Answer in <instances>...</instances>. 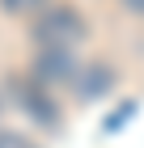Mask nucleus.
I'll return each mask as SVG.
<instances>
[{"label": "nucleus", "mask_w": 144, "mask_h": 148, "mask_svg": "<svg viewBox=\"0 0 144 148\" xmlns=\"http://www.w3.org/2000/svg\"><path fill=\"white\" fill-rule=\"evenodd\" d=\"M34 38H38L47 51H68L72 42L85 38V17H81L76 9H68V4H64V9H51L43 21H38Z\"/></svg>", "instance_id": "obj_1"}, {"label": "nucleus", "mask_w": 144, "mask_h": 148, "mask_svg": "<svg viewBox=\"0 0 144 148\" xmlns=\"http://www.w3.org/2000/svg\"><path fill=\"white\" fill-rule=\"evenodd\" d=\"M38 76H43V80L72 76V55H68V51H47V55L38 59Z\"/></svg>", "instance_id": "obj_2"}, {"label": "nucleus", "mask_w": 144, "mask_h": 148, "mask_svg": "<svg viewBox=\"0 0 144 148\" xmlns=\"http://www.w3.org/2000/svg\"><path fill=\"white\" fill-rule=\"evenodd\" d=\"M110 80H114V76H110V72H106V68H102V72L93 68V72H89V80H85V85H81V97H93V93H102V89H106V85H110Z\"/></svg>", "instance_id": "obj_3"}, {"label": "nucleus", "mask_w": 144, "mask_h": 148, "mask_svg": "<svg viewBox=\"0 0 144 148\" xmlns=\"http://www.w3.org/2000/svg\"><path fill=\"white\" fill-rule=\"evenodd\" d=\"M0 4H4L9 13H38L47 0H0Z\"/></svg>", "instance_id": "obj_4"}, {"label": "nucleus", "mask_w": 144, "mask_h": 148, "mask_svg": "<svg viewBox=\"0 0 144 148\" xmlns=\"http://www.w3.org/2000/svg\"><path fill=\"white\" fill-rule=\"evenodd\" d=\"M0 148H38L21 136V131H0Z\"/></svg>", "instance_id": "obj_5"}, {"label": "nucleus", "mask_w": 144, "mask_h": 148, "mask_svg": "<svg viewBox=\"0 0 144 148\" xmlns=\"http://www.w3.org/2000/svg\"><path fill=\"white\" fill-rule=\"evenodd\" d=\"M123 9H132V13H144V0H123Z\"/></svg>", "instance_id": "obj_6"}]
</instances>
